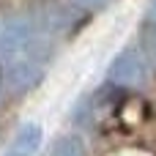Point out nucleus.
Returning <instances> with one entry per match:
<instances>
[{
  "label": "nucleus",
  "instance_id": "nucleus-1",
  "mask_svg": "<svg viewBox=\"0 0 156 156\" xmlns=\"http://www.w3.org/2000/svg\"><path fill=\"white\" fill-rule=\"evenodd\" d=\"M107 80L123 88H134L143 85L145 80V58L137 55V49H123L107 69Z\"/></svg>",
  "mask_w": 156,
  "mask_h": 156
},
{
  "label": "nucleus",
  "instance_id": "nucleus-2",
  "mask_svg": "<svg viewBox=\"0 0 156 156\" xmlns=\"http://www.w3.org/2000/svg\"><path fill=\"white\" fill-rule=\"evenodd\" d=\"M30 44V27L25 22H8L0 27V58L11 60Z\"/></svg>",
  "mask_w": 156,
  "mask_h": 156
},
{
  "label": "nucleus",
  "instance_id": "nucleus-3",
  "mask_svg": "<svg viewBox=\"0 0 156 156\" xmlns=\"http://www.w3.org/2000/svg\"><path fill=\"white\" fill-rule=\"evenodd\" d=\"M41 140H44V129L30 121V123H25V126L16 132L14 143L8 145V151L3 156H36L38 148H41Z\"/></svg>",
  "mask_w": 156,
  "mask_h": 156
},
{
  "label": "nucleus",
  "instance_id": "nucleus-4",
  "mask_svg": "<svg viewBox=\"0 0 156 156\" xmlns=\"http://www.w3.org/2000/svg\"><path fill=\"white\" fill-rule=\"evenodd\" d=\"M38 80V69L33 60H14L8 66V82L14 88H27Z\"/></svg>",
  "mask_w": 156,
  "mask_h": 156
},
{
  "label": "nucleus",
  "instance_id": "nucleus-5",
  "mask_svg": "<svg viewBox=\"0 0 156 156\" xmlns=\"http://www.w3.org/2000/svg\"><path fill=\"white\" fill-rule=\"evenodd\" d=\"M140 47H143L145 63L156 69V19H151V16H145L140 25Z\"/></svg>",
  "mask_w": 156,
  "mask_h": 156
},
{
  "label": "nucleus",
  "instance_id": "nucleus-6",
  "mask_svg": "<svg viewBox=\"0 0 156 156\" xmlns=\"http://www.w3.org/2000/svg\"><path fill=\"white\" fill-rule=\"evenodd\" d=\"M52 156H88V154H85V145H82L80 137H74V134H63V137L55 140Z\"/></svg>",
  "mask_w": 156,
  "mask_h": 156
},
{
  "label": "nucleus",
  "instance_id": "nucleus-7",
  "mask_svg": "<svg viewBox=\"0 0 156 156\" xmlns=\"http://www.w3.org/2000/svg\"><path fill=\"white\" fill-rule=\"evenodd\" d=\"M145 16H151V19H156V0H151V5H148V14Z\"/></svg>",
  "mask_w": 156,
  "mask_h": 156
},
{
  "label": "nucleus",
  "instance_id": "nucleus-8",
  "mask_svg": "<svg viewBox=\"0 0 156 156\" xmlns=\"http://www.w3.org/2000/svg\"><path fill=\"white\" fill-rule=\"evenodd\" d=\"M82 3H90V5H101V3H107V0H82Z\"/></svg>",
  "mask_w": 156,
  "mask_h": 156
},
{
  "label": "nucleus",
  "instance_id": "nucleus-9",
  "mask_svg": "<svg viewBox=\"0 0 156 156\" xmlns=\"http://www.w3.org/2000/svg\"><path fill=\"white\" fill-rule=\"evenodd\" d=\"M0 88H3V80H0Z\"/></svg>",
  "mask_w": 156,
  "mask_h": 156
}]
</instances>
